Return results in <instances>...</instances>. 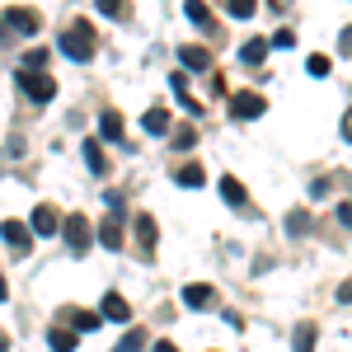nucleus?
Wrapping results in <instances>:
<instances>
[{
    "label": "nucleus",
    "mask_w": 352,
    "mask_h": 352,
    "mask_svg": "<svg viewBox=\"0 0 352 352\" xmlns=\"http://www.w3.org/2000/svg\"><path fill=\"white\" fill-rule=\"evenodd\" d=\"M226 14L230 19H254V0H226Z\"/></svg>",
    "instance_id": "obj_20"
},
{
    "label": "nucleus",
    "mask_w": 352,
    "mask_h": 352,
    "mask_svg": "<svg viewBox=\"0 0 352 352\" xmlns=\"http://www.w3.org/2000/svg\"><path fill=\"white\" fill-rule=\"evenodd\" d=\"M179 66H184V71H207V66H212V52L197 47V43H188V47H179Z\"/></svg>",
    "instance_id": "obj_9"
},
{
    "label": "nucleus",
    "mask_w": 352,
    "mask_h": 352,
    "mask_svg": "<svg viewBox=\"0 0 352 352\" xmlns=\"http://www.w3.org/2000/svg\"><path fill=\"white\" fill-rule=\"evenodd\" d=\"M61 226H66V221H61V212H56L52 202H38V207H33V221H28L33 235H61Z\"/></svg>",
    "instance_id": "obj_4"
},
{
    "label": "nucleus",
    "mask_w": 352,
    "mask_h": 352,
    "mask_svg": "<svg viewBox=\"0 0 352 352\" xmlns=\"http://www.w3.org/2000/svg\"><path fill=\"white\" fill-rule=\"evenodd\" d=\"M5 24H10V33H19V38H33L43 28V19L33 10H5Z\"/></svg>",
    "instance_id": "obj_6"
},
{
    "label": "nucleus",
    "mask_w": 352,
    "mask_h": 352,
    "mask_svg": "<svg viewBox=\"0 0 352 352\" xmlns=\"http://www.w3.org/2000/svg\"><path fill=\"white\" fill-rule=\"evenodd\" d=\"M33 66V76H43V66H47V52L43 47H33V52H24V71Z\"/></svg>",
    "instance_id": "obj_24"
},
{
    "label": "nucleus",
    "mask_w": 352,
    "mask_h": 352,
    "mask_svg": "<svg viewBox=\"0 0 352 352\" xmlns=\"http://www.w3.org/2000/svg\"><path fill=\"white\" fill-rule=\"evenodd\" d=\"M136 230H141V244H146V249H155V217L141 212V217H136Z\"/></svg>",
    "instance_id": "obj_18"
},
{
    "label": "nucleus",
    "mask_w": 352,
    "mask_h": 352,
    "mask_svg": "<svg viewBox=\"0 0 352 352\" xmlns=\"http://www.w3.org/2000/svg\"><path fill=\"white\" fill-rule=\"evenodd\" d=\"M155 352H179V348H174V343H155Z\"/></svg>",
    "instance_id": "obj_34"
},
{
    "label": "nucleus",
    "mask_w": 352,
    "mask_h": 352,
    "mask_svg": "<svg viewBox=\"0 0 352 352\" xmlns=\"http://www.w3.org/2000/svg\"><path fill=\"white\" fill-rule=\"evenodd\" d=\"M141 127H146L151 136H164V132H169V113H164V109H146Z\"/></svg>",
    "instance_id": "obj_13"
},
{
    "label": "nucleus",
    "mask_w": 352,
    "mask_h": 352,
    "mask_svg": "<svg viewBox=\"0 0 352 352\" xmlns=\"http://www.w3.org/2000/svg\"><path fill=\"white\" fill-rule=\"evenodd\" d=\"M343 141H352V109L343 113Z\"/></svg>",
    "instance_id": "obj_32"
},
{
    "label": "nucleus",
    "mask_w": 352,
    "mask_h": 352,
    "mask_svg": "<svg viewBox=\"0 0 352 352\" xmlns=\"http://www.w3.org/2000/svg\"><path fill=\"white\" fill-rule=\"evenodd\" d=\"M5 38H10V24H5V19H0V43H5Z\"/></svg>",
    "instance_id": "obj_36"
},
{
    "label": "nucleus",
    "mask_w": 352,
    "mask_h": 352,
    "mask_svg": "<svg viewBox=\"0 0 352 352\" xmlns=\"http://www.w3.org/2000/svg\"><path fill=\"white\" fill-rule=\"evenodd\" d=\"M99 320H104V315H89V310H76V315H71V329H76V333H89V329L99 324Z\"/></svg>",
    "instance_id": "obj_19"
},
{
    "label": "nucleus",
    "mask_w": 352,
    "mask_h": 352,
    "mask_svg": "<svg viewBox=\"0 0 352 352\" xmlns=\"http://www.w3.org/2000/svg\"><path fill=\"white\" fill-rule=\"evenodd\" d=\"M24 94L33 104H52L56 99V80L52 76H24Z\"/></svg>",
    "instance_id": "obj_7"
},
{
    "label": "nucleus",
    "mask_w": 352,
    "mask_h": 352,
    "mask_svg": "<svg viewBox=\"0 0 352 352\" xmlns=\"http://www.w3.org/2000/svg\"><path fill=\"white\" fill-rule=\"evenodd\" d=\"M268 113V99L263 94H254V89H240V94H230V118H240V122H254V118H263Z\"/></svg>",
    "instance_id": "obj_2"
},
{
    "label": "nucleus",
    "mask_w": 352,
    "mask_h": 352,
    "mask_svg": "<svg viewBox=\"0 0 352 352\" xmlns=\"http://www.w3.org/2000/svg\"><path fill=\"white\" fill-rule=\"evenodd\" d=\"M99 240H104V249H122V230H118V226H104V230H99Z\"/></svg>",
    "instance_id": "obj_25"
},
{
    "label": "nucleus",
    "mask_w": 352,
    "mask_h": 352,
    "mask_svg": "<svg viewBox=\"0 0 352 352\" xmlns=\"http://www.w3.org/2000/svg\"><path fill=\"white\" fill-rule=\"evenodd\" d=\"M296 352H315V324H300L296 329Z\"/></svg>",
    "instance_id": "obj_22"
},
{
    "label": "nucleus",
    "mask_w": 352,
    "mask_h": 352,
    "mask_svg": "<svg viewBox=\"0 0 352 352\" xmlns=\"http://www.w3.org/2000/svg\"><path fill=\"white\" fill-rule=\"evenodd\" d=\"M76 343H80L76 329H52V333H47V348L52 352H76Z\"/></svg>",
    "instance_id": "obj_12"
},
{
    "label": "nucleus",
    "mask_w": 352,
    "mask_h": 352,
    "mask_svg": "<svg viewBox=\"0 0 352 352\" xmlns=\"http://www.w3.org/2000/svg\"><path fill=\"white\" fill-rule=\"evenodd\" d=\"M329 66H333V61H329L324 52H315V56H305V71H310V76H329Z\"/></svg>",
    "instance_id": "obj_23"
},
{
    "label": "nucleus",
    "mask_w": 352,
    "mask_h": 352,
    "mask_svg": "<svg viewBox=\"0 0 352 352\" xmlns=\"http://www.w3.org/2000/svg\"><path fill=\"white\" fill-rule=\"evenodd\" d=\"M268 47H272V43H263V38H254V43H244V47H240V61H244V66H258V61L268 56Z\"/></svg>",
    "instance_id": "obj_14"
},
{
    "label": "nucleus",
    "mask_w": 352,
    "mask_h": 352,
    "mask_svg": "<svg viewBox=\"0 0 352 352\" xmlns=\"http://www.w3.org/2000/svg\"><path fill=\"white\" fill-rule=\"evenodd\" d=\"M99 136H104V141H122V118H118V113H104V118H99Z\"/></svg>",
    "instance_id": "obj_16"
},
{
    "label": "nucleus",
    "mask_w": 352,
    "mask_h": 352,
    "mask_svg": "<svg viewBox=\"0 0 352 352\" xmlns=\"http://www.w3.org/2000/svg\"><path fill=\"white\" fill-rule=\"evenodd\" d=\"M338 300H343V305H352V277L343 282V287H338Z\"/></svg>",
    "instance_id": "obj_30"
},
{
    "label": "nucleus",
    "mask_w": 352,
    "mask_h": 352,
    "mask_svg": "<svg viewBox=\"0 0 352 352\" xmlns=\"http://www.w3.org/2000/svg\"><path fill=\"white\" fill-rule=\"evenodd\" d=\"M221 197H226L230 207H244V188H240V179H230V174H226V179H221Z\"/></svg>",
    "instance_id": "obj_17"
},
{
    "label": "nucleus",
    "mask_w": 352,
    "mask_h": 352,
    "mask_svg": "<svg viewBox=\"0 0 352 352\" xmlns=\"http://www.w3.org/2000/svg\"><path fill=\"white\" fill-rule=\"evenodd\" d=\"M99 10H104L109 19H122V0H99Z\"/></svg>",
    "instance_id": "obj_28"
},
{
    "label": "nucleus",
    "mask_w": 352,
    "mask_h": 352,
    "mask_svg": "<svg viewBox=\"0 0 352 352\" xmlns=\"http://www.w3.org/2000/svg\"><path fill=\"white\" fill-rule=\"evenodd\" d=\"M212 300H217V292H212L207 282H188V287H184V305H192V310H207Z\"/></svg>",
    "instance_id": "obj_10"
},
{
    "label": "nucleus",
    "mask_w": 352,
    "mask_h": 352,
    "mask_svg": "<svg viewBox=\"0 0 352 352\" xmlns=\"http://www.w3.org/2000/svg\"><path fill=\"white\" fill-rule=\"evenodd\" d=\"M141 343H146V333H141V329H132V333H127V338H122V343H118L113 352H136Z\"/></svg>",
    "instance_id": "obj_26"
},
{
    "label": "nucleus",
    "mask_w": 352,
    "mask_h": 352,
    "mask_svg": "<svg viewBox=\"0 0 352 352\" xmlns=\"http://www.w3.org/2000/svg\"><path fill=\"white\" fill-rule=\"evenodd\" d=\"M61 52L71 56V61H89L94 56V33H89V24H76L71 33H61Z\"/></svg>",
    "instance_id": "obj_1"
},
{
    "label": "nucleus",
    "mask_w": 352,
    "mask_h": 352,
    "mask_svg": "<svg viewBox=\"0 0 352 352\" xmlns=\"http://www.w3.org/2000/svg\"><path fill=\"white\" fill-rule=\"evenodd\" d=\"M5 296H10V282H5V277H0V300H5Z\"/></svg>",
    "instance_id": "obj_35"
},
{
    "label": "nucleus",
    "mask_w": 352,
    "mask_h": 352,
    "mask_svg": "<svg viewBox=\"0 0 352 352\" xmlns=\"http://www.w3.org/2000/svg\"><path fill=\"white\" fill-rule=\"evenodd\" d=\"M192 141H197V132H192V127H179V132H174V151H188Z\"/></svg>",
    "instance_id": "obj_27"
},
{
    "label": "nucleus",
    "mask_w": 352,
    "mask_h": 352,
    "mask_svg": "<svg viewBox=\"0 0 352 352\" xmlns=\"http://www.w3.org/2000/svg\"><path fill=\"white\" fill-rule=\"evenodd\" d=\"M174 179H179L184 188H202V184H207V169H202V164H184Z\"/></svg>",
    "instance_id": "obj_15"
},
{
    "label": "nucleus",
    "mask_w": 352,
    "mask_h": 352,
    "mask_svg": "<svg viewBox=\"0 0 352 352\" xmlns=\"http://www.w3.org/2000/svg\"><path fill=\"white\" fill-rule=\"evenodd\" d=\"M99 315H104V320H118V324H127V320H132V305H127V296H122V292H104Z\"/></svg>",
    "instance_id": "obj_5"
},
{
    "label": "nucleus",
    "mask_w": 352,
    "mask_h": 352,
    "mask_svg": "<svg viewBox=\"0 0 352 352\" xmlns=\"http://www.w3.org/2000/svg\"><path fill=\"white\" fill-rule=\"evenodd\" d=\"M292 43H296V33H292V28H282V33L272 38V47H292Z\"/></svg>",
    "instance_id": "obj_29"
},
{
    "label": "nucleus",
    "mask_w": 352,
    "mask_h": 352,
    "mask_svg": "<svg viewBox=\"0 0 352 352\" xmlns=\"http://www.w3.org/2000/svg\"><path fill=\"white\" fill-rule=\"evenodd\" d=\"M0 352H10V343H5V333H0Z\"/></svg>",
    "instance_id": "obj_37"
},
{
    "label": "nucleus",
    "mask_w": 352,
    "mask_h": 352,
    "mask_svg": "<svg viewBox=\"0 0 352 352\" xmlns=\"http://www.w3.org/2000/svg\"><path fill=\"white\" fill-rule=\"evenodd\" d=\"M343 52H348V56H352V24H348V28H343Z\"/></svg>",
    "instance_id": "obj_33"
},
{
    "label": "nucleus",
    "mask_w": 352,
    "mask_h": 352,
    "mask_svg": "<svg viewBox=\"0 0 352 352\" xmlns=\"http://www.w3.org/2000/svg\"><path fill=\"white\" fill-rule=\"evenodd\" d=\"M0 235H5V244H14V249H24L33 240V230H28L24 221H0Z\"/></svg>",
    "instance_id": "obj_11"
},
{
    "label": "nucleus",
    "mask_w": 352,
    "mask_h": 352,
    "mask_svg": "<svg viewBox=\"0 0 352 352\" xmlns=\"http://www.w3.org/2000/svg\"><path fill=\"white\" fill-rule=\"evenodd\" d=\"M61 235H66V249H71L76 258H80L85 249H89V240H94V235H89V221H85L80 212H76V217H66V226H61Z\"/></svg>",
    "instance_id": "obj_3"
},
{
    "label": "nucleus",
    "mask_w": 352,
    "mask_h": 352,
    "mask_svg": "<svg viewBox=\"0 0 352 352\" xmlns=\"http://www.w3.org/2000/svg\"><path fill=\"white\" fill-rule=\"evenodd\" d=\"M184 14H188L192 24H212V14H207V5H202V0H188V5H184Z\"/></svg>",
    "instance_id": "obj_21"
},
{
    "label": "nucleus",
    "mask_w": 352,
    "mask_h": 352,
    "mask_svg": "<svg viewBox=\"0 0 352 352\" xmlns=\"http://www.w3.org/2000/svg\"><path fill=\"white\" fill-rule=\"evenodd\" d=\"M338 221H343V226H352V202H343V207H338Z\"/></svg>",
    "instance_id": "obj_31"
},
{
    "label": "nucleus",
    "mask_w": 352,
    "mask_h": 352,
    "mask_svg": "<svg viewBox=\"0 0 352 352\" xmlns=\"http://www.w3.org/2000/svg\"><path fill=\"white\" fill-rule=\"evenodd\" d=\"M80 155H85V169H89V174H99V179L109 174V160H104V146H99V136H89V141H85Z\"/></svg>",
    "instance_id": "obj_8"
}]
</instances>
